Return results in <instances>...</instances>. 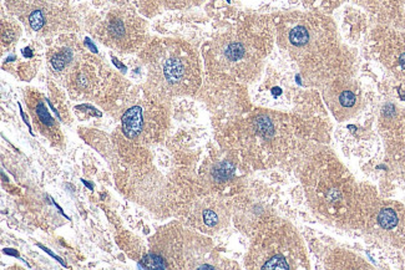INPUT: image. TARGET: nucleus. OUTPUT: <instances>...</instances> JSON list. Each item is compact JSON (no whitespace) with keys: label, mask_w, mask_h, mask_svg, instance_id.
Listing matches in <instances>:
<instances>
[{"label":"nucleus","mask_w":405,"mask_h":270,"mask_svg":"<svg viewBox=\"0 0 405 270\" xmlns=\"http://www.w3.org/2000/svg\"><path fill=\"white\" fill-rule=\"evenodd\" d=\"M71 59H72L71 51L67 50V51H64V53L58 54L56 56H54L53 60H51V64H53L54 69H55L56 71H62V70L67 66L68 62H69Z\"/></svg>","instance_id":"obj_10"},{"label":"nucleus","mask_w":405,"mask_h":270,"mask_svg":"<svg viewBox=\"0 0 405 270\" xmlns=\"http://www.w3.org/2000/svg\"><path fill=\"white\" fill-rule=\"evenodd\" d=\"M85 45H87L90 48V50L92 51V53H97V49L95 48L94 46V44L91 43V41H90V39H86V40H85Z\"/></svg>","instance_id":"obj_17"},{"label":"nucleus","mask_w":405,"mask_h":270,"mask_svg":"<svg viewBox=\"0 0 405 270\" xmlns=\"http://www.w3.org/2000/svg\"><path fill=\"white\" fill-rule=\"evenodd\" d=\"M4 253H5V254H8V255H11V257H15V258H19V259H21L20 255H19V253L16 252L15 249H10V248H5V249H4Z\"/></svg>","instance_id":"obj_16"},{"label":"nucleus","mask_w":405,"mask_h":270,"mask_svg":"<svg viewBox=\"0 0 405 270\" xmlns=\"http://www.w3.org/2000/svg\"><path fill=\"white\" fill-rule=\"evenodd\" d=\"M81 181H82V183H84L85 186H86L87 188L90 189V191H92V189H94V186H92L91 183H89V182H86V181H85V179H81Z\"/></svg>","instance_id":"obj_19"},{"label":"nucleus","mask_w":405,"mask_h":270,"mask_svg":"<svg viewBox=\"0 0 405 270\" xmlns=\"http://www.w3.org/2000/svg\"><path fill=\"white\" fill-rule=\"evenodd\" d=\"M189 66L190 64L186 57L173 55L172 57L166 60L165 65H163V79L168 85H172V86L186 82L187 79H189V75L191 74Z\"/></svg>","instance_id":"obj_6"},{"label":"nucleus","mask_w":405,"mask_h":270,"mask_svg":"<svg viewBox=\"0 0 405 270\" xmlns=\"http://www.w3.org/2000/svg\"><path fill=\"white\" fill-rule=\"evenodd\" d=\"M125 30H126L125 24H124V21H121V20L114 21V23L110 25V33H111L112 36L116 39H120L121 36L126 33Z\"/></svg>","instance_id":"obj_14"},{"label":"nucleus","mask_w":405,"mask_h":270,"mask_svg":"<svg viewBox=\"0 0 405 270\" xmlns=\"http://www.w3.org/2000/svg\"><path fill=\"white\" fill-rule=\"evenodd\" d=\"M385 140V160L398 177L405 181V121L393 122L392 130L383 131Z\"/></svg>","instance_id":"obj_4"},{"label":"nucleus","mask_w":405,"mask_h":270,"mask_svg":"<svg viewBox=\"0 0 405 270\" xmlns=\"http://www.w3.org/2000/svg\"><path fill=\"white\" fill-rule=\"evenodd\" d=\"M334 95L332 96V110L336 113L337 118L344 120L354 115L359 106V92L358 89L348 84L340 89H334Z\"/></svg>","instance_id":"obj_5"},{"label":"nucleus","mask_w":405,"mask_h":270,"mask_svg":"<svg viewBox=\"0 0 405 270\" xmlns=\"http://www.w3.org/2000/svg\"><path fill=\"white\" fill-rule=\"evenodd\" d=\"M246 49L241 43H231L226 48L224 55L229 61H238L245 56Z\"/></svg>","instance_id":"obj_9"},{"label":"nucleus","mask_w":405,"mask_h":270,"mask_svg":"<svg viewBox=\"0 0 405 270\" xmlns=\"http://www.w3.org/2000/svg\"><path fill=\"white\" fill-rule=\"evenodd\" d=\"M45 19H44L43 13L40 10H34L33 13L29 15V24H30L31 29L35 31H39L44 26Z\"/></svg>","instance_id":"obj_11"},{"label":"nucleus","mask_w":405,"mask_h":270,"mask_svg":"<svg viewBox=\"0 0 405 270\" xmlns=\"http://www.w3.org/2000/svg\"><path fill=\"white\" fill-rule=\"evenodd\" d=\"M364 230L394 247H405V206L379 198Z\"/></svg>","instance_id":"obj_2"},{"label":"nucleus","mask_w":405,"mask_h":270,"mask_svg":"<svg viewBox=\"0 0 405 270\" xmlns=\"http://www.w3.org/2000/svg\"><path fill=\"white\" fill-rule=\"evenodd\" d=\"M404 250H405V247H404Z\"/></svg>","instance_id":"obj_21"},{"label":"nucleus","mask_w":405,"mask_h":270,"mask_svg":"<svg viewBox=\"0 0 405 270\" xmlns=\"http://www.w3.org/2000/svg\"><path fill=\"white\" fill-rule=\"evenodd\" d=\"M370 48L383 66L405 85V31L378 26L370 35Z\"/></svg>","instance_id":"obj_3"},{"label":"nucleus","mask_w":405,"mask_h":270,"mask_svg":"<svg viewBox=\"0 0 405 270\" xmlns=\"http://www.w3.org/2000/svg\"><path fill=\"white\" fill-rule=\"evenodd\" d=\"M303 182L313 212L344 229L364 230L379 201L373 187L358 183L331 153H316L306 161Z\"/></svg>","instance_id":"obj_1"},{"label":"nucleus","mask_w":405,"mask_h":270,"mask_svg":"<svg viewBox=\"0 0 405 270\" xmlns=\"http://www.w3.org/2000/svg\"><path fill=\"white\" fill-rule=\"evenodd\" d=\"M24 55H25V56H28V57L33 56V54L30 53V49H25V50H24Z\"/></svg>","instance_id":"obj_20"},{"label":"nucleus","mask_w":405,"mask_h":270,"mask_svg":"<svg viewBox=\"0 0 405 270\" xmlns=\"http://www.w3.org/2000/svg\"><path fill=\"white\" fill-rule=\"evenodd\" d=\"M140 267L147 268V269H166L167 263L161 255L148 254L140 262Z\"/></svg>","instance_id":"obj_8"},{"label":"nucleus","mask_w":405,"mask_h":270,"mask_svg":"<svg viewBox=\"0 0 405 270\" xmlns=\"http://www.w3.org/2000/svg\"><path fill=\"white\" fill-rule=\"evenodd\" d=\"M39 247H40V248H41V249H43V250H44V252H45V253H48V254H49V255H51V257H53V258H55V259H56V260H58V262H59V263H60V264H62V265H63V267H67V263H65V262H64V260H63V259H62V258H60V257H58V255H55V254H54V253H53V252H51V250H50V249H48V248H45V247H44V245H41V244H39Z\"/></svg>","instance_id":"obj_15"},{"label":"nucleus","mask_w":405,"mask_h":270,"mask_svg":"<svg viewBox=\"0 0 405 270\" xmlns=\"http://www.w3.org/2000/svg\"><path fill=\"white\" fill-rule=\"evenodd\" d=\"M36 113H38L39 118H40V121L45 126L54 125V120L51 118V116L49 115L48 110H46L45 106H44V104H41V102L38 105V107H36Z\"/></svg>","instance_id":"obj_13"},{"label":"nucleus","mask_w":405,"mask_h":270,"mask_svg":"<svg viewBox=\"0 0 405 270\" xmlns=\"http://www.w3.org/2000/svg\"><path fill=\"white\" fill-rule=\"evenodd\" d=\"M202 219H203L204 224L207 225V227H214V225L218 224V214L216 213L214 211H212V209H206V211L203 212V214H202Z\"/></svg>","instance_id":"obj_12"},{"label":"nucleus","mask_w":405,"mask_h":270,"mask_svg":"<svg viewBox=\"0 0 405 270\" xmlns=\"http://www.w3.org/2000/svg\"><path fill=\"white\" fill-rule=\"evenodd\" d=\"M124 135L130 140L137 137L143 127L142 108L140 106H134L129 108L121 118Z\"/></svg>","instance_id":"obj_7"},{"label":"nucleus","mask_w":405,"mask_h":270,"mask_svg":"<svg viewBox=\"0 0 405 270\" xmlns=\"http://www.w3.org/2000/svg\"><path fill=\"white\" fill-rule=\"evenodd\" d=\"M112 60H114V64L116 65V66H118L119 69H121V70H125V66H124V65H121L120 62H119V60H116V59H115V57H112Z\"/></svg>","instance_id":"obj_18"}]
</instances>
